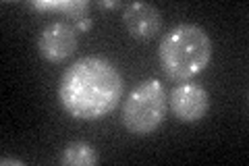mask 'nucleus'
I'll return each instance as SVG.
<instances>
[{"label":"nucleus","instance_id":"f257e3e1","mask_svg":"<svg viewBox=\"0 0 249 166\" xmlns=\"http://www.w3.org/2000/svg\"><path fill=\"white\" fill-rule=\"evenodd\" d=\"M123 77L104 56H83L60 77L58 100L62 108L79 121H100L119 106Z\"/></svg>","mask_w":249,"mask_h":166},{"label":"nucleus","instance_id":"f03ea898","mask_svg":"<svg viewBox=\"0 0 249 166\" xmlns=\"http://www.w3.org/2000/svg\"><path fill=\"white\" fill-rule=\"evenodd\" d=\"M158 58L170 81H191L204 73L212 60V39L204 27L178 23L162 36Z\"/></svg>","mask_w":249,"mask_h":166},{"label":"nucleus","instance_id":"7ed1b4c3","mask_svg":"<svg viewBox=\"0 0 249 166\" xmlns=\"http://www.w3.org/2000/svg\"><path fill=\"white\" fill-rule=\"evenodd\" d=\"M168 112L166 90L158 79H145L129 92L123 104V125L133 135H150Z\"/></svg>","mask_w":249,"mask_h":166},{"label":"nucleus","instance_id":"20e7f679","mask_svg":"<svg viewBox=\"0 0 249 166\" xmlns=\"http://www.w3.org/2000/svg\"><path fill=\"white\" fill-rule=\"evenodd\" d=\"M77 50V29L67 21L48 23L37 37V52L48 62H65Z\"/></svg>","mask_w":249,"mask_h":166},{"label":"nucleus","instance_id":"39448f33","mask_svg":"<svg viewBox=\"0 0 249 166\" xmlns=\"http://www.w3.org/2000/svg\"><path fill=\"white\" fill-rule=\"evenodd\" d=\"M168 104L173 114L181 123H197L206 116L210 108L208 90L199 83H181L170 92Z\"/></svg>","mask_w":249,"mask_h":166},{"label":"nucleus","instance_id":"423d86ee","mask_svg":"<svg viewBox=\"0 0 249 166\" xmlns=\"http://www.w3.org/2000/svg\"><path fill=\"white\" fill-rule=\"evenodd\" d=\"M123 23L135 39H152L162 29V15L150 2H129L123 9Z\"/></svg>","mask_w":249,"mask_h":166},{"label":"nucleus","instance_id":"0eeeda50","mask_svg":"<svg viewBox=\"0 0 249 166\" xmlns=\"http://www.w3.org/2000/svg\"><path fill=\"white\" fill-rule=\"evenodd\" d=\"M62 166H93L98 164L96 148L85 141H69L60 156Z\"/></svg>","mask_w":249,"mask_h":166},{"label":"nucleus","instance_id":"6e6552de","mask_svg":"<svg viewBox=\"0 0 249 166\" xmlns=\"http://www.w3.org/2000/svg\"><path fill=\"white\" fill-rule=\"evenodd\" d=\"M31 6L37 11H56V13H62V15H67V17H71L77 21H81L85 19V13H88V2L85 0H67V2H31Z\"/></svg>","mask_w":249,"mask_h":166},{"label":"nucleus","instance_id":"1a4fd4ad","mask_svg":"<svg viewBox=\"0 0 249 166\" xmlns=\"http://www.w3.org/2000/svg\"><path fill=\"white\" fill-rule=\"evenodd\" d=\"M89 27H91V19H81V21L75 23V29L77 31H85V29H89Z\"/></svg>","mask_w":249,"mask_h":166},{"label":"nucleus","instance_id":"9d476101","mask_svg":"<svg viewBox=\"0 0 249 166\" xmlns=\"http://www.w3.org/2000/svg\"><path fill=\"white\" fill-rule=\"evenodd\" d=\"M0 164H2V166H6V164H17V166H23V162H21V160H15V158H2V160H0Z\"/></svg>","mask_w":249,"mask_h":166},{"label":"nucleus","instance_id":"9b49d317","mask_svg":"<svg viewBox=\"0 0 249 166\" xmlns=\"http://www.w3.org/2000/svg\"><path fill=\"white\" fill-rule=\"evenodd\" d=\"M100 6H104V9H114V6H119V2H100Z\"/></svg>","mask_w":249,"mask_h":166}]
</instances>
